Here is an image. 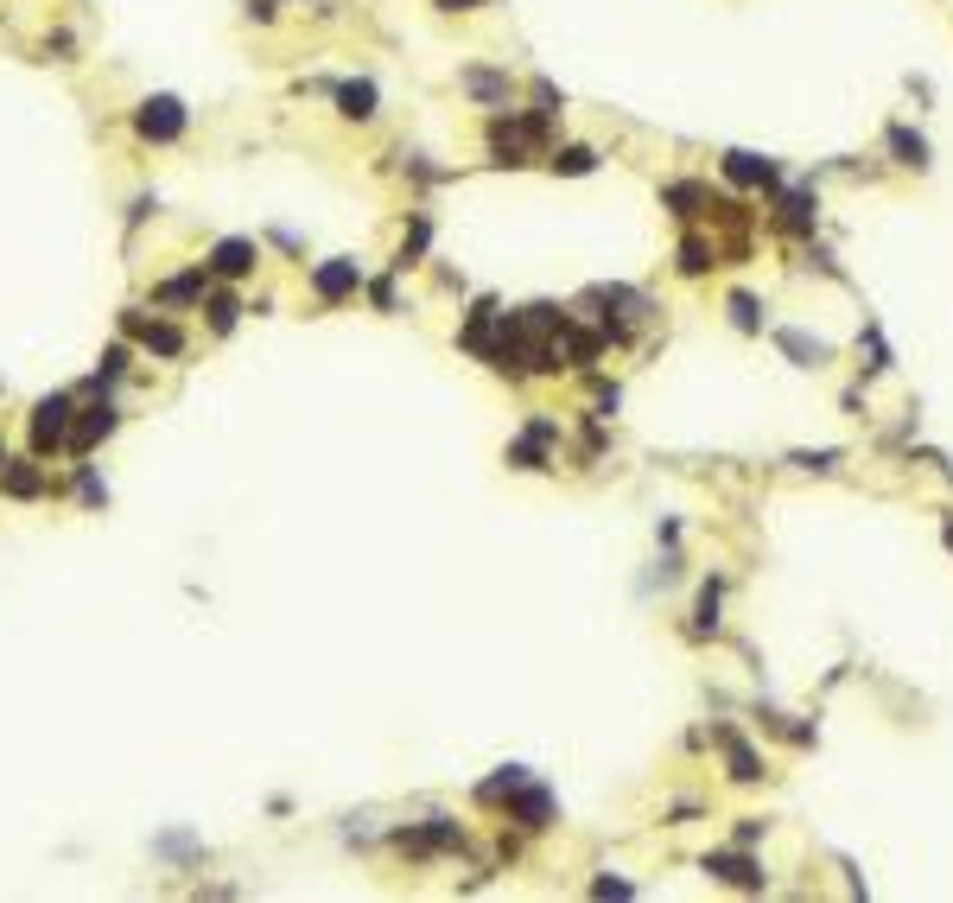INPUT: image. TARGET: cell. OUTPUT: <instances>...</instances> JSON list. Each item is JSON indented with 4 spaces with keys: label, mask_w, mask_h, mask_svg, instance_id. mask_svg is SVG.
<instances>
[{
    "label": "cell",
    "mask_w": 953,
    "mask_h": 903,
    "mask_svg": "<svg viewBox=\"0 0 953 903\" xmlns=\"http://www.w3.org/2000/svg\"><path fill=\"white\" fill-rule=\"evenodd\" d=\"M184 121H191V109H184L179 96H147V103L134 109V134L153 141V147H172V141L184 134Z\"/></svg>",
    "instance_id": "cell-1"
},
{
    "label": "cell",
    "mask_w": 953,
    "mask_h": 903,
    "mask_svg": "<svg viewBox=\"0 0 953 903\" xmlns=\"http://www.w3.org/2000/svg\"><path fill=\"white\" fill-rule=\"evenodd\" d=\"M71 395H45L33 408V452L45 458V452H64L71 446Z\"/></svg>",
    "instance_id": "cell-2"
},
{
    "label": "cell",
    "mask_w": 953,
    "mask_h": 903,
    "mask_svg": "<svg viewBox=\"0 0 953 903\" xmlns=\"http://www.w3.org/2000/svg\"><path fill=\"white\" fill-rule=\"evenodd\" d=\"M121 332L153 350V357H184V332L179 325H166V318H141V312H121Z\"/></svg>",
    "instance_id": "cell-3"
},
{
    "label": "cell",
    "mask_w": 953,
    "mask_h": 903,
    "mask_svg": "<svg viewBox=\"0 0 953 903\" xmlns=\"http://www.w3.org/2000/svg\"><path fill=\"white\" fill-rule=\"evenodd\" d=\"M357 287H363V267L350 262V255H330V262H318V267H312V293H318L325 305L350 300Z\"/></svg>",
    "instance_id": "cell-4"
},
{
    "label": "cell",
    "mask_w": 953,
    "mask_h": 903,
    "mask_svg": "<svg viewBox=\"0 0 953 903\" xmlns=\"http://www.w3.org/2000/svg\"><path fill=\"white\" fill-rule=\"evenodd\" d=\"M255 262H261V242H255V236H222L204 267H210V274H222V280H249V274H255Z\"/></svg>",
    "instance_id": "cell-5"
},
{
    "label": "cell",
    "mask_w": 953,
    "mask_h": 903,
    "mask_svg": "<svg viewBox=\"0 0 953 903\" xmlns=\"http://www.w3.org/2000/svg\"><path fill=\"white\" fill-rule=\"evenodd\" d=\"M114 426H121V408H114L109 395H102V401H89V408H83V414L71 420V452L102 446V440H109Z\"/></svg>",
    "instance_id": "cell-6"
},
{
    "label": "cell",
    "mask_w": 953,
    "mask_h": 903,
    "mask_svg": "<svg viewBox=\"0 0 953 903\" xmlns=\"http://www.w3.org/2000/svg\"><path fill=\"white\" fill-rule=\"evenodd\" d=\"M45 490H51L45 465H33V458H0V496H13V503H38Z\"/></svg>",
    "instance_id": "cell-7"
},
{
    "label": "cell",
    "mask_w": 953,
    "mask_h": 903,
    "mask_svg": "<svg viewBox=\"0 0 953 903\" xmlns=\"http://www.w3.org/2000/svg\"><path fill=\"white\" fill-rule=\"evenodd\" d=\"M559 440V426L553 420H528V433L509 446V465H521V471H547V446Z\"/></svg>",
    "instance_id": "cell-8"
},
{
    "label": "cell",
    "mask_w": 953,
    "mask_h": 903,
    "mask_svg": "<svg viewBox=\"0 0 953 903\" xmlns=\"http://www.w3.org/2000/svg\"><path fill=\"white\" fill-rule=\"evenodd\" d=\"M330 96H337V115H350V121H369V115L382 109V89H375L369 76H350V83H337Z\"/></svg>",
    "instance_id": "cell-9"
},
{
    "label": "cell",
    "mask_w": 953,
    "mask_h": 903,
    "mask_svg": "<svg viewBox=\"0 0 953 903\" xmlns=\"http://www.w3.org/2000/svg\"><path fill=\"white\" fill-rule=\"evenodd\" d=\"M458 89H465V96H477V103H509V96H515L509 76H503V71H483V64H465V71H458Z\"/></svg>",
    "instance_id": "cell-10"
},
{
    "label": "cell",
    "mask_w": 953,
    "mask_h": 903,
    "mask_svg": "<svg viewBox=\"0 0 953 903\" xmlns=\"http://www.w3.org/2000/svg\"><path fill=\"white\" fill-rule=\"evenodd\" d=\"M210 293V280H204V267H191V274H172V280H159L153 287V305H191Z\"/></svg>",
    "instance_id": "cell-11"
},
{
    "label": "cell",
    "mask_w": 953,
    "mask_h": 903,
    "mask_svg": "<svg viewBox=\"0 0 953 903\" xmlns=\"http://www.w3.org/2000/svg\"><path fill=\"white\" fill-rule=\"evenodd\" d=\"M705 871H712V878H725V884H744V891H763V871L750 866L744 853H712V859H705Z\"/></svg>",
    "instance_id": "cell-12"
},
{
    "label": "cell",
    "mask_w": 953,
    "mask_h": 903,
    "mask_svg": "<svg viewBox=\"0 0 953 903\" xmlns=\"http://www.w3.org/2000/svg\"><path fill=\"white\" fill-rule=\"evenodd\" d=\"M725 172H732V179H737V185H782V179H775V166H770V159H757V153H725Z\"/></svg>",
    "instance_id": "cell-13"
},
{
    "label": "cell",
    "mask_w": 953,
    "mask_h": 903,
    "mask_svg": "<svg viewBox=\"0 0 953 903\" xmlns=\"http://www.w3.org/2000/svg\"><path fill=\"white\" fill-rule=\"evenodd\" d=\"M547 166H553V172H572V179H579V172H598V153H591V147H553Z\"/></svg>",
    "instance_id": "cell-14"
},
{
    "label": "cell",
    "mask_w": 953,
    "mask_h": 903,
    "mask_svg": "<svg viewBox=\"0 0 953 903\" xmlns=\"http://www.w3.org/2000/svg\"><path fill=\"white\" fill-rule=\"evenodd\" d=\"M204 305H210V332H217V338H229V332H236V312H242V305H236V293H204Z\"/></svg>",
    "instance_id": "cell-15"
},
{
    "label": "cell",
    "mask_w": 953,
    "mask_h": 903,
    "mask_svg": "<svg viewBox=\"0 0 953 903\" xmlns=\"http://www.w3.org/2000/svg\"><path fill=\"white\" fill-rule=\"evenodd\" d=\"M121 376H128V344H109L102 363H96V388H114Z\"/></svg>",
    "instance_id": "cell-16"
},
{
    "label": "cell",
    "mask_w": 953,
    "mask_h": 903,
    "mask_svg": "<svg viewBox=\"0 0 953 903\" xmlns=\"http://www.w3.org/2000/svg\"><path fill=\"white\" fill-rule=\"evenodd\" d=\"M775 344H782L788 357H801V363H820V357H827V344L807 338V332H775Z\"/></svg>",
    "instance_id": "cell-17"
},
{
    "label": "cell",
    "mask_w": 953,
    "mask_h": 903,
    "mask_svg": "<svg viewBox=\"0 0 953 903\" xmlns=\"http://www.w3.org/2000/svg\"><path fill=\"white\" fill-rule=\"evenodd\" d=\"M890 147L903 153V166H928V147H921V134H909V128H890Z\"/></svg>",
    "instance_id": "cell-18"
},
{
    "label": "cell",
    "mask_w": 953,
    "mask_h": 903,
    "mask_svg": "<svg viewBox=\"0 0 953 903\" xmlns=\"http://www.w3.org/2000/svg\"><path fill=\"white\" fill-rule=\"evenodd\" d=\"M725 745H732V776H737V783H757L763 770H757V757H750V745H737V738H725Z\"/></svg>",
    "instance_id": "cell-19"
},
{
    "label": "cell",
    "mask_w": 953,
    "mask_h": 903,
    "mask_svg": "<svg viewBox=\"0 0 953 903\" xmlns=\"http://www.w3.org/2000/svg\"><path fill=\"white\" fill-rule=\"evenodd\" d=\"M680 267H687V274H705V267H712V249H705L699 236H687V242H680Z\"/></svg>",
    "instance_id": "cell-20"
},
{
    "label": "cell",
    "mask_w": 953,
    "mask_h": 903,
    "mask_svg": "<svg viewBox=\"0 0 953 903\" xmlns=\"http://www.w3.org/2000/svg\"><path fill=\"white\" fill-rule=\"evenodd\" d=\"M712 624H719V579L699 592V630H712Z\"/></svg>",
    "instance_id": "cell-21"
},
{
    "label": "cell",
    "mask_w": 953,
    "mask_h": 903,
    "mask_svg": "<svg viewBox=\"0 0 953 903\" xmlns=\"http://www.w3.org/2000/svg\"><path fill=\"white\" fill-rule=\"evenodd\" d=\"M76 490H83V503H109V484L96 471H76Z\"/></svg>",
    "instance_id": "cell-22"
},
{
    "label": "cell",
    "mask_w": 953,
    "mask_h": 903,
    "mask_svg": "<svg viewBox=\"0 0 953 903\" xmlns=\"http://www.w3.org/2000/svg\"><path fill=\"white\" fill-rule=\"evenodd\" d=\"M732 312H737V325H744V332H757V325H763V318H757V300H750V293H737Z\"/></svg>",
    "instance_id": "cell-23"
},
{
    "label": "cell",
    "mask_w": 953,
    "mask_h": 903,
    "mask_svg": "<svg viewBox=\"0 0 953 903\" xmlns=\"http://www.w3.org/2000/svg\"><path fill=\"white\" fill-rule=\"evenodd\" d=\"M242 13H249V20H261V26H267V20L280 13V0H242Z\"/></svg>",
    "instance_id": "cell-24"
},
{
    "label": "cell",
    "mask_w": 953,
    "mask_h": 903,
    "mask_svg": "<svg viewBox=\"0 0 953 903\" xmlns=\"http://www.w3.org/2000/svg\"><path fill=\"white\" fill-rule=\"evenodd\" d=\"M147 210H159V197H134V210H128V229L147 224Z\"/></svg>",
    "instance_id": "cell-25"
},
{
    "label": "cell",
    "mask_w": 953,
    "mask_h": 903,
    "mask_svg": "<svg viewBox=\"0 0 953 903\" xmlns=\"http://www.w3.org/2000/svg\"><path fill=\"white\" fill-rule=\"evenodd\" d=\"M445 13H458V7H477V0H439Z\"/></svg>",
    "instance_id": "cell-26"
},
{
    "label": "cell",
    "mask_w": 953,
    "mask_h": 903,
    "mask_svg": "<svg viewBox=\"0 0 953 903\" xmlns=\"http://www.w3.org/2000/svg\"><path fill=\"white\" fill-rule=\"evenodd\" d=\"M0 458H7V452H0Z\"/></svg>",
    "instance_id": "cell-27"
}]
</instances>
